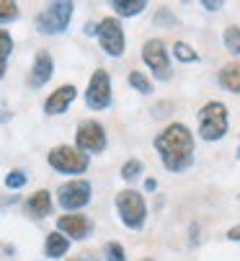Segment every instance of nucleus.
<instances>
[{
    "label": "nucleus",
    "instance_id": "obj_25",
    "mask_svg": "<svg viewBox=\"0 0 240 261\" xmlns=\"http://www.w3.org/2000/svg\"><path fill=\"white\" fill-rule=\"evenodd\" d=\"M26 181H29V176L23 171H18V168L6 176V186H8V189H21V186H26Z\"/></svg>",
    "mask_w": 240,
    "mask_h": 261
},
{
    "label": "nucleus",
    "instance_id": "obj_34",
    "mask_svg": "<svg viewBox=\"0 0 240 261\" xmlns=\"http://www.w3.org/2000/svg\"><path fill=\"white\" fill-rule=\"evenodd\" d=\"M145 261H152V258H145Z\"/></svg>",
    "mask_w": 240,
    "mask_h": 261
},
{
    "label": "nucleus",
    "instance_id": "obj_7",
    "mask_svg": "<svg viewBox=\"0 0 240 261\" xmlns=\"http://www.w3.org/2000/svg\"><path fill=\"white\" fill-rule=\"evenodd\" d=\"M75 145H77V150L80 153H86V155H98L106 150V129L101 122L96 119H86V122H80L77 127V135H75Z\"/></svg>",
    "mask_w": 240,
    "mask_h": 261
},
{
    "label": "nucleus",
    "instance_id": "obj_19",
    "mask_svg": "<svg viewBox=\"0 0 240 261\" xmlns=\"http://www.w3.org/2000/svg\"><path fill=\"white\" fill-rule=\"evenodd\" d=\"M129 86H132L137 93H142V96H150V93L155 91L152 81L145 75V72H140V70H132V72H129Z\"/></svg>",
    "mask_w": 240,
    "mask_h": 261
},
{
    "label": "nucleus",
    "instance_id": "obj_29",
    "mask_svg": "<svg viewBox=\"0 0 240 261\" xmlns=\"http://www.w3.org/2000/svg\"><path fill=\"white\" fill-rule=\"evenodd\" d=\"M207 11H220L222 8V3H212V0H204V3H202Z\"/></svg>",
    "mask_w": 240,
    "mask_h": 261
},
{
    "label": "nucleus",
    "instance_id": "obj_8",
    "mask_svg": "<svg viewBox=\"0 0 240 261\" xmlns=\"http://www.w3.org/2000/svg\"><path fill=\"white\" fill-rule=\"evenodd\" d=\"M98 42H101V49L109 57H122L124 55L127 39H124V29L119 23V18L106 16V18L98 21Z\"/></svg>",
    "mask_w": 240,
    "mask_h": 261
},
{
    "label": "nucleus",
    "instance_id": "obj_28",
    "mask_svg": "<svg viewBox=\"0 0 240 261\" xmlns=\"http://www.w3.org/2000/svg\"><path fill=\"white\" fill-rule=\"evenodd\" d=\"M86 34H88V36H98V23H91V21H88V23H86Z\"/></svg>",
    "mask_w": 240,
    "mask_h": 261
},
{
    "label": "nucleus",
    "instance_id": "obj_31",
    "mask_svg": "<svg viewBox=\"0 0 240 261\" xmlns=\"http://www.w3.org/2000/svg\"><path fill=\"white\" fill-rule=\"evenodd\" d=\"M6 119H11V111H3V109H0V122H6Z\"/></svg>",
    "mask_w": 240,
    "mask_h": 261
},
{
    "label": "nucleus",
    "instance_id": "obj_11",
    "mask_svg": "<svg viewBox=\"0 0 240 261\" xmlns=\"http://www.w3.org/2000/svg\"><path fill=\"white\" fill-rule=\"evenodd\" d=\"M57 230L62 236H67L70 241H83V238L91 236L93 222L86 215H80V212H67V215L57 217Z\"/></svg>",
    "mask_w": 240,
    "mask_h": 261
},
{
    "label": "nucleus",
    "instance_id": "obj_18",
    "mask_svg": "<svg viewBox=\"0 0 240 261\" xmlns=\"http://www.w3.org/2000/svg\"><path fill=\"white\" fill-rule=\"evenodd\" d=\"M11 52H13V36L6 29H0V81L6 75V65H8Z\"/></svg>",
    "mask_w": 240,
    "mask_h": 261
},
{
    "label": "nucleus",
    "instance_id": "obj_6",
    "mask_svg": "<svg viewBox=\"0 0 240 261\" xmlns=\"http://www.w3.org/2000/svg\"><path fill=\"white\" fill-rule=\"evenodd\" d=\"M142 62L150 67V72L157 81H171L173 67H171V55H168L163 39H147L142 44Z\"/></svg>",
    "mask_w": 240,
    "mask_h": 261
},
{
    "label": "nucleus",
    "instance_id": "obj_2",
    "mask_svg": "<svg viewBox=\"0 0 240 261\" xmlns=\"http://www.w3.org/2000/svg\"><path fill=\"white\" fill-rule=\"evenodd\" d=\"M199 137L204 142H217L227 135L230 129V117H227V106L222 101H207L199 109Z\"/></svg>",
    "mask_w": 240,
    "mask_h": 261
},
{
    "label": "nucleus",
    "instance_id": "obj_32",
    "mask_svg": "<svg viewBox=\"0 0 240 261\" xmlns=\"http://www.w3.org/2000/svg\"><path fill=\"white\" fill-rule=\"evenodd\" d=\"M67 261H88V256H75V258H67Z\"/></svg>",
    "mask_w": 240,
    "mask_h": 261
},
{
    "label": "nucleus",
    "instance_id": "obj_13",
    "mask_svg": "<svg viewBox=\"0 0 240 261\" xmlns=\"http://www.w3.org/2000/svg\"><path fill=\"white\" fill-rule=\"evenodd\" d=\"M75 96H77V88L75 86H60L55 93H49V98L44 101V114H49V117H57V114H65V111L70 109V103L75 101Z\"/></svg>",
    "mask_w": 240,
    "mask_h": 261
},
{
    "label": "nucleus",
    "instance_id": "obj_9",
    "mask_svg": "<svg viewBox=\"0 0 240 261\" xmlns=\"http://www.w3.org/2000/svg\"><path fill=\"white\" fill-rule=\"evenodd\" d=\"M91 194H93L91 184L86 178H75V181H67L57 189V204L67 212H77L91 202Z\"/></svg>",
    "mask_w": 240,
    "mask_h": 261
},
{
    "label": "nucleus",
    "instance_id": "obj_21",
    "mask_svg": "<svg viewBox=\"0 0 240 261\" xmlns=\"http://www.w3.org/2000/svg\"><path fill=\"white\" fill-rule=\"evenodd\" d=\"M173 57H176L178 62L191 65V62L199 60V52H194V47H189L186 42H176V44H173Z\"/></svg>",
    "mask_w": 240,
    "mask_h": 261
},
{
    "label": "nucleus",
    "instance_id": "obj_26",
    "mask_svg": "<svg viewBox=\"0 0 240 261\" xmlns=\"http://www.w3.org/2000/svg\"><path fill=\"white\" fill-rule=\"evenodd\" d=\"M155 23H157V26H176V18L171 16L168 8H160V11L155 13Z\"/></svg>",
    "mask_w": 240,
    "mask_h": 261
},
{
    "label": "nucleus",
    "instance_id": "obj_12",
    "mask_svg": "<svg viewBox=\"0 0 240 261\" xmlns=\"http://www.w3.org/2000/svg\"><path fill=\"white\" fill-rule=\"evenodd\" d=\"M52 72H55L52 55H49V52H36L34 65H31V72H29V86H31V88H42L44 83H49Z\"/></svg>",
    "mask_w": 240,
    "mask_h": 261
},
{
    "label": "nucleus",
    "instance_id": "obj_27",
    "mask_svg": "<svg viewBox=\"0 0 240 261\" xmlns=\"http://www.w3.org/2000/svg\"><path fill=\"white\" fill-rule=\"evenodd\" d=\"M227 241H235V243H240V225H232V228L227 230Z\"/></svg>",
    "mask_w": 240,
    "mask_h": 261
},
{
    "label": "nucleus",
    "instance_id": "obj_15",
    "mask_svg": "<svg viewBox=\"0 0 240 261\" xmlns=\"http://www.w3.org/2000/svg\"><path fill=\"white\" fill-rule=\"evenodd\" d=\"M67 251H70V238L67 236H62L60 230L47 236V241H44V256L47 258H62Z\"/></svg>",
    "mask_w": 240,
    "mask_h": 261
},
{
    "label": "nucleus",
    "instance_id": "obj_3",
    "mask_svg": "<svg viewBox=\"0 0 240 261\" xmlns=\"http://www.w3.org/2000/svg\"><path fill=\"white\" fill-rule=\"evenodd\" d=\"M116 212L122 217V222L129 230H142L145 225V217H147V204L145 197L137 189H122L116 192Z\"/></svg>",
    "mask_w": 240,
    "mask_h": 261
},
{
    "label": "nucleus",
    "instance_id": "obj_33",
    "mask_svg": "<svg viewBox=\"0 0 240 261\" xmlns=\"http://www.w3.org/2000/svg\"><path fill=\"white\" fill-rule=\"evenodd\" d=\"M237 158H240V145H237Z\"/></svg>",
    "mask_w": 240,
    "mask_h": 261
},
{
    "label": "nucleus",
    "instance_id": "obj_1",
    "mask_svg": "<svg viewBox=\"0 0 240 261\" xmlns=\"http://www.w3.org/2000/svg\"><path fill=\"white\" fill-rule=\"evenodd\" d=\"M152 145H155L160 161H163L166 171L183 173V171L191 168V163H194V135L186 124H181V122L168 124L152 140Z\"/></svg>",
    "mask_w": 240,
    "mask_h": 261
},
{
    "label": "nucleus",
    "instance_id": "obj_17",
    "mask_svg": "<svg viewBox=\"0 0 240 261\" xmlns=\"http://www.w3.org/2000/svg\"><path fill=\"white\" fill-rule=\"evenodd\" d=\"M111 8L116 11V16L132 18V16H140L147 8V3L145 0H111Z\"/></svg>",
    "mask_w": 240,
    "mask_h": 261
},
{
    "label": "nucleus",
    "instance_id": "obj_22",
    "mask_svg": "<svg viewBox=\"0 0 240 261\" xmlns=\"http://www.w3.org/2000/svg\"><path fill=\"white\" fill-rule=\"evenodd\" d=\"M103 256H106V261H127L124 246L116 243V241H109V243L103 246Z\"/></svg>",
    "mask_w": 240,
    "mask_h": 261
},
{
    "label": "nucleus",
    "instance_id": "obj_4",
    "mask_svg": "<svg viewBox=\"0 0 240 261\" xmlns=\"http://www.w3.org/2000/svg\"><path fill=\"white\" fill-rule=\"evenodd\" d=\"M47 163L60 171V173H67V176H80L88 171V155L80 153L77 147H70V145H57L49 150L47 155Z\"/></svg>",
    "mask_w": 240,
    "mask_h": 261
},
{
    "label": "nucleus",
    "instance_id": "obj_23",
    "mask_svg": "<svg viewBox=\"0 0 240 261\" xmlns=\"http://www.w3.org/2000/svg\"><path fill=\"white\" fill-rule=\"evenodd\" d=\"M142 171H145V163L137 161V158H129V161L122 166V178H124V181H135Z\"/></svg>",
    "mask_w": 240,
    "mask_h": 261
},
{
    "label": "nucleus",
    "instance_id": "obj_24",
    "mask_svg": "<svg viewBox=\"0 0 240 261\" xmlns=\"http://www.w3.org/2000/svg\"><path fill=\"white\" fill-rule=\"evenodd\" d=\"M18 18V3L13 0H0V23H8Z\"/></svg>",
    "mask_w": 240,
    "mask_h": 261
},
{
    "label": "nucleus",
    "instance_id": "obj_14",
    "mask_svg": "<svg viewBox=\"0 0 240 261\" xmlns=\"http://www.w3.org/2000/svg\"><path fill=\"white\" fill-rule=\"evenodd\" d=\"M52 207H55V202H52V194H49L47 189L34 192V194L23 202V212H26V217H31V220H44V217H49Z\"/></svg>",
    "mask_w": 240,
    "mask_h": 261
},
{
    "label": "nucleus",
    "instance_id": "obj_20",
    "mask_svg": "<svg viewBox=\"0 0 240 261\" xmlns=\"http://www.w3.org/2000/svg\"><path fill=\"white\" fill-rule=\"evenodd\" d=\"M222 42H225L230 55L240 57V26H227L225 34H222Z\"/></svg>",
    "mask_w": 240,
    "mask_h": 261
},
{
    "label": "nucleus",
    "instance_id": "obj_30",
    "mask_svg": "<svg viewBox=\"0 0 240 261\" xmlns=\"http://www.w3.org/2000/svg\"><path fill=\"white\" fill-rule=\"evenodd\" d=\"M145 189H147V192H155V189H157V181H155V178H147V181H145Z\"/></svg>",
    "mask_w": 240,
    "mask_h": 261
},
{
    "label": "nucleus",
    "instance_id": "obj_10",
    "mask_svg": "<svg viewBox=\"0 0 240 261\" xmlns=\"http://www.w3.org/2000/svg\"><path fill=\"white\" fill-rule=\"evenodd\" d=\"M109 103H111V78L106 70H96L86 88V106L93 111H101Z\"/></svg>",
    "mask_w": 240,
    "mask_h": 261
},
{
    "label": "nucleus",
    "instance_id": "obj_5",
    "mask_svg": "<svg viewBox=\"0 0 240 261\" xmlns=\"http://www.w3.org/2000/svg\"><path fill=\"white\" fill-rule=\"evenodd\" d=\"M72 11H75V6L70 3V0L49 3L42 13L36 16V29L42 34H62L72 21Z\"/></svg>",
    "mask_w": 240,
    "mask_h": 261
},
{
    "label": "nucleus",
    "instance_id": "obj_16",
    "mask_svg": "<svg viewBox=\"0 0 240 261\" xmlns=\"http://www.w3.org/2000/svg\"><path fill=\"white\" fill-rule=\"evenodd\" d=\"M217 83L230 91V93H240V62H230L220 70V75H217Z\"/></svg>",
    "mask_w": 240,
    "mask_h": 261
}]
</instances>
